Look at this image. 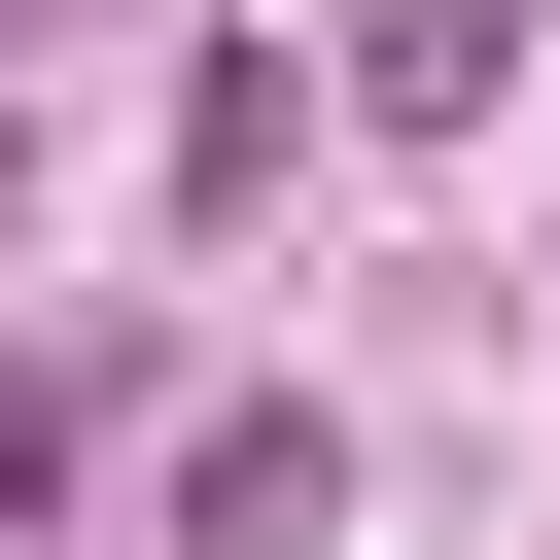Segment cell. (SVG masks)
Here are the masks:
<instances>
[{
  "mask_svg": "<svg viewBox=\"0 0 560 560\" xmlns=\"http://www.w3.org/2000/svg\"><path fill=\"white\" fill-rule=\"evenodd\" d=\"M490 70H525V0H350V105H385V140H455Z\"/></svg>",
  "mask_w": 560,
  "mask_h": 560,
  "instance_id": "obj_1",
  "label": "cell"
},
{
  "mask_svg": "<svg viewBox=\"0 0 560 560\" xmlns=\"http://www.w3.org/2000/svg\"><path fill=\"white\" fill-rule=\"evenodd\" d=\"M175 525H210V560H315V525H350V455H315V420H210V490H175Z\"/></svg>",
  "mask_w": 560,
  "mask_h": 560,
  "instance_id": "obj_2",
  "label": "cell"
},
{
  "mask_svg": "<svg viewBox=\"0 0 560 560\" xmlns=\"http://www.w3.org/2000/svg\"><path fill=\"white\" fill-rule=\"evenodd\" d=\"M0 490H70V350H0Z\"/></svg>",
  "mask_w": 560,
  "mask_h": 560,
  "instance_id": "obj_3",
  "label": "cell"
}]
</instances>
